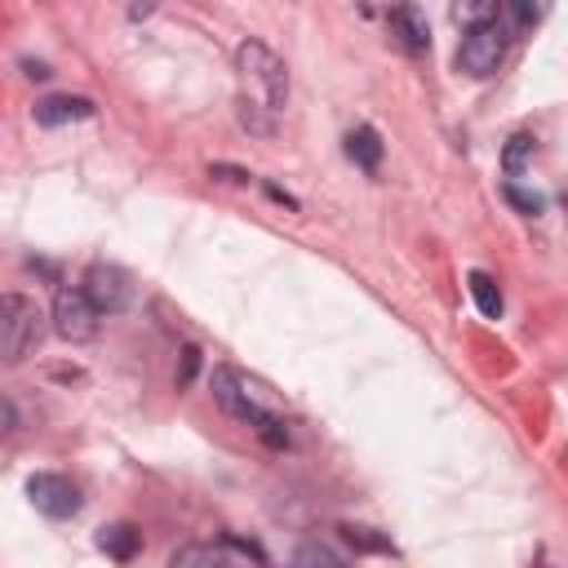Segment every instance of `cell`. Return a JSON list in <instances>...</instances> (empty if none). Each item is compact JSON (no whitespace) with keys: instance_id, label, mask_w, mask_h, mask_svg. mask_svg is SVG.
Returning a JSON list of instances; mask_svg holds the SVG:
<instances>
[{"instance_id":"1","label":"cell","mask_w":568,"mask_h":568,"mask_svg":"<svg viewBox=\"0 0 568 568\" xmlns=\"http://www.w3.org/2000/svg\"><path fill=\"white\" fill-rule=\"evenodd\" d=\"M235 75H240V106L275 115L288 102V67L262 40H244L235 49Z\"/></svg>"},{"instance_id":"2","label":"cell","mask_w":568,"mask_h":568,"mask_svg":"<svg viewBox=\"0 0 568 568\" xmlns=\"http://www.w3.org/2000/svg\"><path fill=\"white\" fill-rule=\"evenodd\" d=\"M213 399H217L235 422L253 426L262 444H271V448H288V430H284V422L253 395V386H248L244 373H235V368H213Z\"/></svg>"},{"instance_id":"3","label":"cell","mask_w":568,"mask_h":568,"mask_svg":"<svg viewBox=\"0 0 568 568\" xmlns=\"http://www.w3.org/2000/svg\"><path fill=\"white\" fill-rule=\"evenodd\" d=\"M40 337V306L27 293H0V364H22Z\"/></svg>"},{"instance_id":"4","label":"cell","mask_w":568,"mask_h":568,"mask_svg":"<svg viewBox=\"0 0 568 568\" xmlns=\"http://www.w3.org/2000/svg\"><path fill=\"white\" fill-rule=\"evenodd\" d=\"M501 58H506V31H501L497 18L470 22V27L462 31V40H457V71H466L470 80L493 75V71L501 67Z\"/></svg>"},{"instance_id":"5","label":"cell","mask_w":568,"mask_h":568,"mask_svg":"<svg viewBox=\"0 0 568 568\" xmlns=\"http://www.w3.org/2000/svg\"><path fill=\"white\" fill-rule=\"evenodd\" d=\"M98 320H102V315L93 311V302L84 297V288L62 284V288L53 293V328H58L62 342H71V346L93 342V337H98Z\"/></svg>"},{"instance_id":"6","label":"cell","mask_w":568,"mask_h":568,"mask_svg":"<svg viewBox=\"0 0 568 568\" xmlns=\"http://www.w3.org/2000/svg\"><path fill=\"white\" fill-rule=\"evenodd\" d=\"M80 288H84V297L93 302L98 315H120V311L133 306V280H129V271H120L111 262H93L84 271V284Z\"/></svg>"},{"instance_id":"7","label":"cell","mask_w":568,"mask_h":568,"mask_svg":"<svg viewBox=\"0 0 568 568\" xmlns=\"http://www.w3.org/2000/svg\"><path fill=\"white\" fill-rule=\"evenodd\" d=\"M27 497L40 515L49 519H71L80 510V488L67 479V475H53V470H40L27 479Z\"/></svg>"},{"instance_id":"8","label":"cell","mask_w":568,"mask_h":568,"mask_svg":"<svg viewBox=\"0 0 568 568\" xmlns=\"http://www.w3.org/2000/svg\"><path fill=\"white\" fill-rule=\"evenodd\" d=\"M31 115H36V124L58 129V124H71V120H89L93 115V102L80 98V93H49V98L36 102Z\"/></svg>"},{"instance_id":"9","label":"cell","mask_w":568,"mask_h":568,"mask_svg":"<svg viewBox=\"0 0 568 568\" xmlns=\"http://www.w3.org/2000/svg\"><path fill=\"white\" fill-rule=\"evenodd\" d=\"M169 568H240V559L222 541H191L169 555Z\"/></svg>"},{"instance_id":"10","label":"cell","mask_w":568,"mask_h":568,"mask_svg":"<svg viewBox=\"0 0 568 568\" xmlns=\"http://www.w3.org/2000/svg\"><path fill=\"white\" fill-rule=\"evenodd\" d=\"M390 31H395V40H399L408 53H426V49H430V27H426L422 9H413V4H399V9L390 13Z\"/></svg>"},{"instance_id":"11","label":"cell","mask_w":568,"mask_h":568,"mask_svg":"<svg viewBox=\"0 0 568 568\" xmlns=\"http://www.w3.org/2000/svg\"><path fill=\"white\" fill-rule=\"evenodd\" d=\"M98 550L111 555L115 564H129V559L142 550V532H138L133 524H111V528L98 532Z\"/></svg>"},{"instance_id":"12","label":"cell","mask_w":568,"mask_h":568,"mask_svg":"<svg viewBox=\"0 0 568 568\" xmlns=\"http://www.w3.org/2000/svg\"><path fill=\"white\" fill-rule=\"evenodd\" d=\"M346 155L359 164V169H377L382 164V138H377V129H368V124H359V129H351L346 133Z\"/></svg>"},{"instance_id":"13","label":"cell","mask_w":568,"mask_h":568,"mask_svg":"<svg viewBox=\"0 0 568 568\" xmlns=\"http://www.w3.org/2000/svg\"><path fill=\"white\" fill-rule=\"evenodd\" d=\"M466 288H470V297H475V306H479L484 320H497L501 315V288H497V280L488 271H470L466 275Z\"/></svg>"},{"instance_id":"14","label":"cell","mask_w":568,"mask_h":568,"mask_svg":"<svg viewBox=\"0 0 568 568\" xmlns=\"http://www.w3.org/2000/svg\"><path fill=\"white\" fill-rule=\"evenodd\" d=\"M293 568H346V559H342L328 541L306 537V541H297V550H293Z\"/></svg>"},{"instance_id":"15","label":"cell","mask_w":568,"mask_h":568,"mask_svg":"<svg viewBox=\"0 0 568 568\" xmlns=\"http://www.w3.org/2000/svg\"><path fill=\"white\" fill-rule=\"evenodd\" d=\"M342 537H346L355 550H368V555H395L390 537H377V528H364V524H342Z\"/></svg>"},{"instance_id":"16","label":"cell","mask_w":568,"mask_h":568,"mask_svg":"<svg viewBox=\"0 0 568 568\" xmlns=\"http://www.w3.org/2000/svg\"><path fill=\"white\" fill-rule=\"evenodd\" d=\"M532 151H537V146H532L528 133H515V138L506 142V155H501V160H506V173H510L506 182H515L524 169H532Z\"/></svg>"},{"instance_id":"17","label":"cell","mask_w":568,"mask_h":568,"mask_svg":"<svg viewBox=\"0 0 568 568\" xmlns=\"http://www.w3.org/2000/svg\"><path fill=\"white\" fill-rule=\"evenodd\" d=\"M501 195H506L515 209H524V213H541V195H537V191H524L519 182H501Z\"/></svg>"},{"instance_id":"18","label":"cell","mask_w":568,"mask_h":568,"mask_svg":"<svg viewBox=\"0 0 568 568\" xmlns=\"http://www.w3.org/2000/svg\"><path fill=\"white\" fill-rule=\"evenodd\" d=\"M13 426H18V408H13V399H9V395H0V439H4V435H13Z\"/></svg>"},{"instance_id":"19","label":"cell","mask_w":568,"mask_h":568,"mask_svg":"<svg viewBox=\"0 0 568 568\" xmlns=\"http://www.w3.org/2000/svg\"><path fill=\"white\" fill-rule=\"evenodd\" d=\"M195 364H200V351L195 346H182V373H178V386H186L195 377Z\"/></svg>"},{"instance_id":"20","label":"cell","mask_w":568,"mask_h":568,"mask_svg":"<svg viewBox=\"0 0 568 568\" xmlns=\"http://www.w3.org/2000/svg\"><path fill=\"white\" fill-rule=\"evenodd\" d=\"M27 75H31V80H44V75H49V67H44V62H27Z\"/></svg>"}]
</instances>
